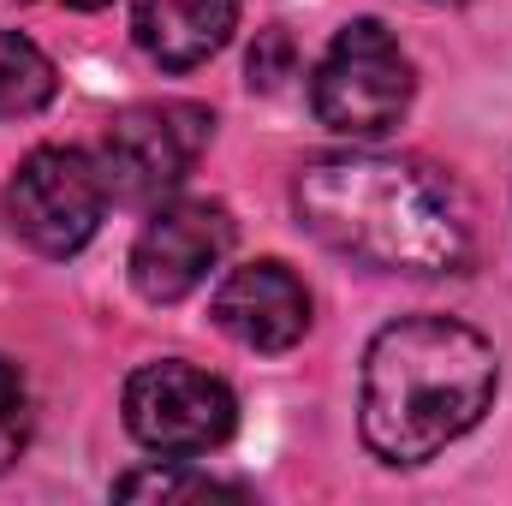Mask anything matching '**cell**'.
<instances>
[{
  "mask_svg": "<svg viewBox=\"0 0 512 506\" xmlns=\"http://www.w3.org/2000/svg\"><path fill=\"white\" fill-rule=\"evenodd\" d=\"M298 221L328 251L387 274H459L471 262V209L453 179L411 155L334 149L292 185Z\"/></svg>",
  "mask_w": 512,
  "mask_h": 506,
  "instance_id": "1",
  "label": "cell"
},
{
  "mask_svg": "<svg viewBox=\"0 0 512 506\" xmlns=\"http://www.w3.org/2000/svg\"><path fill=\"white\" fill-rule=\"evenodd\" d=\"M501 358L453 316H399L364 352L358 429L382 465H423L483 423Z\"/></svg>",
  "mask_w": 512,
  "mask_h": 506,
  "instance_id": "2",
  "label": "cell"
},
{
  "mask_svg": "<svg viewBox=\"0 0 512 506\" xmlns=\"http://www.w3.org/2000/svg\"><path fill=\"white\" fill-rule=\"evenodd\" d=\"M310 108L322 126L352 137V143H370L405 120L411 60L382 18H358L328 42V54L310 72Z\"/></svg>",
  "mask_w": 512,
  "mask_h": 506,
  "instance_id": "3",
  "label": "cell"
},
{
  "mask_svg": "<svg viewBox=\"0 0 512 506\" xmlns=\"http://www.w3.org/2000/svg\"><path fill=\"white\" fill-rule=\"evenodd\" d=\"M108 215L102 161L84 149H30L6 179V227L36 256H78Z\"/></svg>",
  "mask_w": 512,
  "mask_h": 506,
  "instance_id": "4",
  "label": "cell"
},
{
  "mask_svg": "<svg viewBox=\"0 0 512 506\" xmlns=\"http://www.w3.org/2000/svg\"><path fill=\"white\" fill-rule=\"evenodd\" d=\"M126 429L137 447L161 459H203L233 441L239 429V399L233 387L185 358L143 364L126 381Z\"/></svg>",
  "mask_w": 512,
  "mask_h": 506,
  "instance_id": "5",
  "label": "cell"
},
{
  "mask_svg": "<svg viewBox=\"0 0 512 506\" xmlns=\"http://www.w3.org/2000/svg\"><path fill=\"white\" fill-rule=\"evenodd\" d=\"M215 137V114L197 102H131L102 131V179L114 203H161L185 185Z\"/></svg>",
  "mask_w": 512,
  "mask_h": 506,
  "instance_id": "6",
  "label": "cell"
},
{
  "mask_svg": "<svg viewBox=\"0 0 512 506\" xmlns=\"http://www.w3.org/2000/svg\"><path fill=\"white\" fill-rule=\"evenodd\" d=\"M227 251H233V215L221 203L209 197L161 203L131 245V286L149 304H179L227 262Z\"/></svg>",
  "mask_w": 512,
  "mask_h": 506,
  "instance_id": "7",
  "label": "cell"
},
{
  "mask_svg": "<svg viewBox=\"0 0 512 506\" xmlns=\"http://www.w3.org/2000/svg\"><path fill=\"white\" fill-rule=\"evenodd\" d=\"M209 316H215V328H221L227 340H239L245 352H292V346L310 334V292H304V280H298L286 262L262 256V262L233 268V274L215 286Z\"/></svg>",
  "mask_w": 512,
  "mask_h": 506,
  "instance_id": "8",
  "label": "cell"
},
{
  "mask_svg": "<svg viewBox=\"0 0 512 506\" xmlns=\"http://www.w3.org/2000/svg\"><path fill=\"white\" fill-rule=\"evenodd\" d=\"M239 0H131V36L161 72H191L227 48Z\"/></svg>",
  "mask_w": 512,
  "mask_h": 506,
  "instance_id": "9",
  "label": "cell"
},
{
  "mask_svg": "<svg viewBox=\"0 0 512 506\" xmlns=\"http://www.w3.org/2000/svg\"><path fill=\"white\" fill-rule=\"evenodd\" d=\"M60 78H54V60L18 36V30H0V120H30L54 102Z\"/></svg>",
  "mask_w": 512,
  "mask_h": 506,
  "instance_id": "10",
  "label": "cell"
},
{
  "mask_svg": "<svg viewBox=\"0 0 512 506\" xmlns=\"http://www.w3.org/2000/svg\"><path fill=\"white\" fill-rule=\"evenodd\" d=\"M114 495L120 501H209V495L245 501L251 489L227 483V477H209V471H185V459H161V465H143V471L114 477Z\"/></svg>",
  "mask_w": 512,
  "mask_h": 506,
  "instance_id": "11",
  "label": "cell"
},
{
  "mask_svg": "<svg viewBox=\"0 0 512 506\" xmlns=\"http://www.w3.org/2000/svg\"><path fill=\"white\" fill-rule=\"evenodd\" d=\"M30 441V387L18 376V364L0 358V471L24 453Z\"/></svg>",
  "mask_w": 512,
  "mask_h": 506,
  "instance_id": "12",
  "label": "cell"
},
{
  "mask_svg": "<svg viewBox=\"0 0 512 506\" xmlns=\"http://www.w3.org/2000/svg\"><path fill=\"white\" fill-rule=\"evenodd\" d=\"M286 72H292V36H286V30H268V36L251 48V84L274 90Z\"/></svg>",
  "mask_w": 512,
  "mask_h": 506,
  "instance_id": "13",
  "label": "cell"
},
{
  "mask_svg": "<svg viewBox=\"0 0 512 506\" xmlns=\"http://www.w3.org/2000/svg\"><path fill=\"white\" fill-rule=\"evenodd\" d=\"M60 6H72V12H102V6H114V0H60Z\"/></svg>",
  "mask_w": 512,
  "mask_h": 506,
  "instance_id": "14",
  "label": "cell"
}]
</instances>
